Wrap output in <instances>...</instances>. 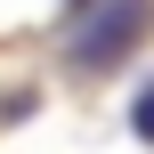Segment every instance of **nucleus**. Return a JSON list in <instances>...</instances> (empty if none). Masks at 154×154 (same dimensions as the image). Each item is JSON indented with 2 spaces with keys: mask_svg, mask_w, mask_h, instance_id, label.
<instances>
[{
  "mask_svg": "<svg viewBox=\"0 0 154 154\" xmlns=\"http://www.w3.org/2000/svg\"><path fill=\"white\" fill-rule=\"evenodd\" d=\"M146 24H154V0H89L73 16V32H65V65L73 73H106L146 41Z\"/></svg>",
  "mask_w": 154,
  "mask_h": 154,
  "instance_id": "1",
  "label": "nucleus"
},
{
  "mask_svg": "<svg viewBox=\"0 0 154 154\" xmlns=\"http://www.w3.org/2000/svg\"><path fill=\"white\" fill-rule=\"evenodd\" d=\"M130 138H138V146H154V81L130 97Z\"/></svg>",
  "mask_w": 154,
  "mask_h": 154,
  "instance_id": "2",
  "label": "nucleus"
}]
</instances>
